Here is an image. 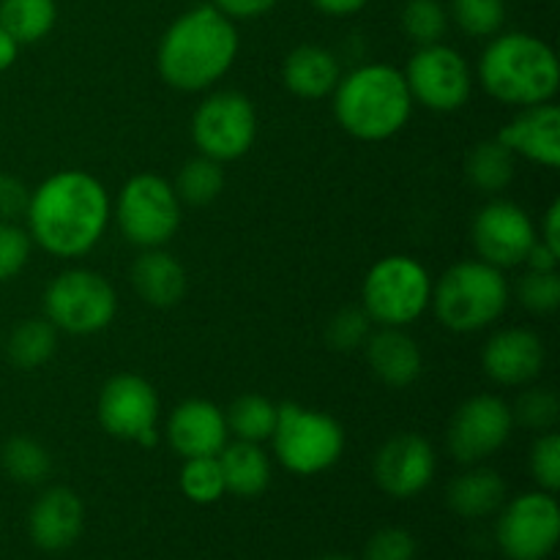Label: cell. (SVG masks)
Masks as SVG:
<instances>
[{
  "label": "cell",
  "instance_id": "b9f144b4",
  "mask_svg": "<svg viewBox=\"0 0 560 560\" xmlns=\"http://www.w3.org/2000/svg\"><path fill=\"white\" fill-rule=\"evenodd\" d=\"M213 9L222 11L228 20H257L277 5V0H213Z\"/></svg>",
  "mask_w": 560,
  "mask_h": 560
},
{
  "label": "cell",
  "instance_id": "9a60e30c",
  "mask_svg": "<svg viewBox=\"0 0 560 560\" xmlns=\"http://www.w3.org/2000/svg\"><path fill=\"white\" fill-rule=\"evenodd\" d=\"M536 244V228L525 208L509 200H492L476 213L474 246L485 262L495 268H512L525 262Z\"/></svg>",
  "mask_w": 560,
  "mask_h": 560
},
{
  "label": "cell",
  "instance_id": "5b68a950",
  "mask_svg": "<svg viewBox=\"0 0 560 560\" xmlns=\"http://www.w3.org/2000/svg\"><path fill=\"white\" fill-rule=\"evenodd\" d=\"M435 315L448 331L474 334L492 326L509 304V282L501 268L465 260L448 268L432 288Z\"/></svg>",
  "mask_w": 560,
  "mask_h": 560
},
{
  "label": "cell",
  "instance_id": "74e56055",
  "mask_svg": "<svg viewBox=\"0 0 560 560\" xmlns=\"http://www.w3.org/2000/svg\"><path fill=\"white\" fill-rule=\"evenodd\" d=\"M366 337H370V317H366L364 310H355V306L337 312L328 323V345L334 350H342V353L359 350L366 342Z\"/></svg>",
  "mask_w": 560,
  "mask_h": 560
},
{
  "label": "cell",
  "instance_id": "e0dca14e",
  "mask_svg": "<svg viewBox=\"0 0 560 560\" xmlns=\"http://www.w3.org/2000/svg\"><path fill=\"white\" fill-rule=\"evenodd\" d=\"M545 342L528 328H503L492 334L481 353L487 377L498 386H528L545 370Z\"/></svg>",
  "mask_w": 560,
  "mask_h": 560
},
{
  "label": "cell",
  "instance_id": "8fae6325",
  "mask_svg": "<svg viewBox=\"0 0 560 560\" xmlns=\"http://www.w3.org/2000/svg\"><path fill=\"white\" fill-rule=\"evenodd\" d=\"M498 547L509 560H547L560 539V509L552 492L536 490L501 506Z\"/></svg>",
  "mask_w": 560,
  "mask_h": 560
},
{
  "label": "cell",
  "instance_id": "8992f818",
  "mask_svg": "<svg viewBox=\"0 0 560 560\" xmlns=\"http://www.w3.org/2000/svg\"><path fill=\"white\" fill-rule=\"evenodd\" d=\"M273 454L295 476H317L334 468L345 452V430L337 419L295 402L279 405Z\"/></svg>",
  "mask_w": 560,
  "mask_h": 560
},
{
  "label": "cell",
  "instance_id": "277c9868",
  "mask_svg": "<svg viewBox=\"0 0 560 560\" xmlns=\"http://www.w3.org/2000/svg\"><path fill=\"white\" fill-rule=\"evenodd\" d=\"M479 82L492 98L512 107H534L556 98L560 66L547 42L530 33H503L479 58Z\"/></svg>",
  "mask_w": 560,
  "mask_h": 560
},
{
  "label": "cell",
  "instance_id": "5bb4252c",
  "mask_svg": "<svg viewBox=\"0 0 560 560\" xmlns=\"http://www.w3.org/2000/svg\"><path fill=\"white\" fill-rule=\"evenodd\" d=\"M514 416L512 408L495 394H479L465 399L448 424V452L463 465L485 463L487 457L501 452L512 438Z\"/></svg>",
  "mask_w": 560,
  "mask_h": 560
},
{
  "label": "cell",
  "instance_id": "7c38bea8",
  "mask_svg": "<svg viewBox=\"0 0 560 560\" xmlns=\"http://www.w3.org/2000/svg\"><path fill=\"white\" fill-rule=\"evenodd\" d=\"M405 82L413 102L424 104L432 113H457L474 91L468 60L446 44L419 47L405 71Z\"/></svg>",
  "mask_w": 560,
  "mask_h": 560
},
{
  "label": "cell",
  "instance_id": "8d00e7d4",
  "mask_svg": "<svg viewBox=\"0 0 560 560\" xmlns=\"http://www.w3.org/2000/svg\"><path fill=\"white\" fill-rule=\"evenodd\" d=\"M530 476L539 490L556 495L560 487V435L558 432H541L530 448Z\"/></svg>",
  "mask_w": 560,
  "mask_h": 560
},
{
  "label": "cell",
  "instance_id": "83f0119b",
  "mask_svg": "<svg viewBox=\"0 0 560 560\" xmlns=\"http://www.w3.org/2000/svg\"><path fill=\"white\" fill-rule=\"evenodd\" d=\"M58 350V328L44 317H31V320H22L20 326L11 331L9 345H5V353L9 361L16 370H38V366L47 364L49 359Z\"/></svg>",
  "mask_w": 560,
  "mask_h": 560
},
{
  "label": "cell",
  "instance_id": "f35d334b",
  "mask_svg": "<svg viewBox=\"0 0 560 560\" xmlns=\"http://www.w3.org/2000/svg\"><path fill=\"white\" fill-rule=\"evenodd\" d=\"M31 235L14 222H0V284L11 282L31 257Z\"/></svg>",
  "mask_w": 560,
  "mask_h": 560
},
{
  "label": "cell",
  "instance_id": "4fadbf2b",
  "mask_svg": "<svg viewBox=\"0 0 560 560\" xmlns=\"http://www.w3.org/2000/svg\"><path fill=\"white\" fill-rule=\"evenodd\" d=\"M98 421L118 441L153 448L159 441V397L140 375H115L98 394Z\"/></svg>",
  "mask_w": 560,
  "mask_h": 560
},
{
  "label": "cell",
  "instance_id": "44dd1931",
  "mask_svg": "<svg viewBox=\"0 0 560 560\" xmlns=\"http://www.w3.org/2000/svg\"><path fill=\"white\" fill-rule=\"evenodd\" d=\"M366 361L381 383L392 388H408L421 375V350L410 334L402 328L383 326L381 331L366 337Z\"/></svg>",
  "mask_w": 560,
  "mask_h": 560
},
{
  "label": "cell",
  "instance_id": "836d02e7",
  "mask_svg": "<svg viewBox=\"0 0 560 560\" xmlns=\"http://www.w3.org/2000/svg\"><path fill=\"white\" fill-rule=\"evenodd\" d=\"M452 20L465 36H498L506 22V0H452Z\"/></svg>",
  "mask_w": 560,
  "mask_h": 560
},
{
  "label": "cell",
  "instance_id": "60d3db41",
  "mask_svg": "<svg viewBox=\"0 0 560 560\" xmlns=\"http://www.w3.org/2000/svg\"><path fill=\"white\" fill-rule=\"evenodd\" d=\"M31 189L14 175H0V222H14L25 217Z\"/></svg>",
  "mask_w": 560,
  "mask_h": 560
},
{
  "label": "cell",
  "instance_id": "ba28073f",
  "mask_svg": "<svg viewBox=\"0 0 560 560\" xmlns=\"http://www.w3.org/2000/svg\"><path fill=\"white\" fill-rule=\"evenodd\" d=\"M44 312L58 331L88 337L113 323L118 312L115 290L102 273L88 268H69L49 282L44 293Z\"/></svg>",
  "mask_w": 560,
  "mask_h": 560
},
{
  "label": "cell",
  "instance_id": "52a82bcc",
  "mask_svg": "<svg viewBox=\"0 0 560 560\" xmlns=\"http://www.w3.org/2000/svg\"><path fill=\"white\" fill-rule=\"evenodd\" d=\"M364 312L381 326L405 328L419 320L432 299V282L419 260L392 255L377 260L364 279Z\"/></svg>",
  "mask_w": 560,
  "mask_h": 560
},
{
  "label": "cell",
  "instance_id": "7dc6e473",
  "mask_svg": "<svg viewBox=\"0 0 560 560\" xmlns=\"http://www.w3.org/2000/svg\"><path fill=\"white\" fill-rule=\"evenodd\" d=\"M320 560H353V558H345V556H326V558H320Z\"/></svg>",
  "mask_w": 560,
  "mask_h": 560
},
{
  "label": "cell",
  "instance_id": "ab89813d",
  "mask_svg": "<svg viewBox=\"0 0 560 560\" xmlns=\"http://www.w3.org/2000/svg\"><path fill=\"white\" fill-rule=\"evenodd\" d=\"M366 560H416V539L405 528H381L370 539Z\"/></svg>",
  "mask_w": 560,
  "mask_h": 560
},
{
  "label": "cell",
  "instance_id": "f546056e",
  "mask_svg": "<svg viewBox=\"0 0 560 560\" xmlns=\"http://www.w3.org/2000/svg\"><path fill=\"white\" fill-rule=\"evenodd\" d=\"M0 463H3V470L9 479L25 487L42 485V481H47L49 470H52V457H49L47 448L25 435H16L5 441L3 452H0Z\"/></svg>",
  "mask_w": 560,
  "mask_h": 560
},
{
  "label": "cell",
  "instance_id": "1f68e13d",
  "mask_svg": "<svg viewBox=\"0 0 560 560\" xmlns=\"http://www.w3.org/2000/svg\"><path fill=\"white\" fill-rule=\"evenodd\" d=\"M402 31L405 36L413 38L419 47L441 44L448 31V11L441 0H408L402 5Z\"/></svg>",
  "mask_w": 560,
  "mask_h": 560
},
{
  "label": "cell",
  "instance_id": "9c48e42d",
  "mask_svg": "<svg viewBox=\"0 0 560 560\" xmlns=\"http://www.w3.org/2000/svg\"><path fill=\"white\" fill-rule=\"evenodd\" d=\"M120 233L140 249H159L180 224V200L173 186L153 173L135 175L115 206Z\"/></svg>",
  "mask_w": 560,
  "mask_h": 560
},
{
  "label": "cell",
  "instance_id": "ee69618b",
  "mask_svg": "<svg viewBox=\"0 0 560 560\" xmlns=\"http://www.w3.org/2000/svg\"><path fill=\"white\" fill-rule=\"evenodd\" d=\"M539 241L560 255V202L558 200L547 208L545 222H541V238Z\"/></svg>",
  "mask_w": 560,
  "mask_h": 560
},
{
  "label": "cell",
  "instance_id": "4dcf8cb0",
  "mask_svg": "<svg viewBox=\"0 0 560 560\" xmlns=\"http://www.w3.org/2000/svg\"><path fill=\"white\" fill-rule=\"evenodd\" d=\"M175 195L180 202L189 206H208L217 200L224 189V173L222 164L213 162L208 156H197L180 167L178 180H175Z\"/></svg>",
  "mask_w": 560,
  "mask_h": 560
},
{
  "label": "cell",
  "instance_id": "f1b7e54d",
  "mask_svg": "<svg viewBox=\"0 0 560 560\" xmlns=\"http://www.w3.org/2000/svg\"><path fill=\"white\" fill-rule=\"evenodd\" d=\"M277 413L279 405H273L271 399L260 397V394H244L230 405L224 421H228V432H233L235 441L262 443L271 441Z\"/></svg>",
  "mask_w": 560,
  "mask_h": 560
},
{
  "label": "cell",
  "instance_id": "ac0fdd59",
  "mask_svg": "<svg viewBox=\"0 0 560 560\" xmlns=\"http://www.w3.org/2000/svg\"><path fill=\"white\" fill-rule=\"evenodd\" d=\"M85 528L82 498L69 487H49L36 498L27 514L31 541L44 552H63L74 545Z\"/></svg>",
  "mask_w": 560,
  "mask_h": 560
},
{
  "label": "cell",
  "instance_id": "ffe728a7",
  "mask_svg": "<svg viewBox=\"0 0 560 560\" xmlns=\"http://www.w3.org/2000/svg\"><path fill=\"white\" fill-rule=\"evenodd\" d=\"M498 140L528 162L541 167H560V109L552 102L523 107V113L509 120Z\"/></svg>",
  "mask_w": 560,
  "mask_h": 560
},
{
  "label": "cell",
  "instance_id": "d4e9b609",
  "mask_svg": "<svg viewBox=\"0 0 560 560\" xmlns=\"http://www.w3.org/2000/svg\"><path fill=\"white\" fill-rule=\"evenodd\" d=\"M219 468H222L224 487L238 498H257L271 485V459L262 452L260 443L235 441L224 443L217 454Z\"/></svg>",
  "mask_w": 560,
  "mask_h": 560
},
{
  "label": "cell",
  "instance_id": "6da1fadb",
  "mask_svg": "<svg viewBox=\"0 0 560 560\" xmlns=\"http://www.w3.org/2000/svg\"><path fill=\"white\" fill-rule=\"evenodd\" d=\"M113 206L107 189L85 170L49 175L27 202V235L55 257H82L102 241Z\"/></svg>",
  "mask_w": 560,
  "mask_h": 560
},
{
  "label": "cell",
  "instance_id": "e575fe53",
  "mask_svg": "<svg viewBox=\"0 0 560 560\" xmlns=\"http://www.w3.org/2000/svg\"><path fill=\"white\" fill-rule=\"evenodd\" d=\"M514 421L534 432H552L560 419V402L550 388H528L512 408Z\"/></svg>",
  "mask_w": 560,
  "mask_h": 560
},
{
  "label": "cell",
  "instance_id": "7bdbcfd3",
  "mask_svg": "<svg viewBox=\"0 0 560 560\" xmlns=\"http://www.w3.org/2000/svg\"><path fill=\"white\" fill-rule=\"evenodd\" d=\"M525 262H528L530 271H558L560 255H558V252H552L547 244H541L539 238H536V244L530 246Z\"/></svg>",
  "mask_w": 560,
  "mask_h": 560
},
{
  "label": "cell",
  "instance_id": "2e32d148",
  "mask_svg": "<svg viewBox=\"0 0 560 560\" xmlns=\"http://www.w3.org/2000/svg\"><path fill=\"white\" fill-rule=\"evenodd\" d=\"M435 448L416 432H402L383 443L375 454V481L397 501L421 495L435 479Z\"/></svg>",
  "mask_w": 560,
  "mask_h": 560
},
{
  "label": "cell",
  "instance_id": "d6986e66",
  "mask_svg": "<svg viewBox=\"0 0 560 560\" xmlns=\"http://www.w3.org/2000/svg\"><path fill=\"white\" fill-rule=\"evenodd\" d=\"M224 413L208 399H186L167 421V441L184 459L217 457L228 443Z\"/></svg>",
  "mask_w": 560,
  "mask_h": 560
},
{
  "label": "cell",
  "instance_id": "3957f363",
  "mask_svg": "<svg viewBox=\"0 0 560 560\" xmlns=\"http://www.w3.org/2000/svg\"><path fill=\"white\" fill-rule=\"evenodd\" d=\"M413 96L402 71L386 63H366L339 77L334 88V118L350 137L381 142L408 126Z\"/></svg>",
  "mask_w": 560,
  "mask_h": 560
},
{
  "label": "cell",
  "instance_id": "4316f807",
  "mask_svg": "<svg viewBox=\"0 0 560 560\" xmlns=\"http://www.w3.org/2000/svg\"><path fill=\"white\" fill-rule=\"evenodd\" d=\"M465 175L485 195H498L514 180V153L501 140H485L470 148Z\"/></svg>",
  "mask_w": 560,
  "mask_h": 560
},
{
  "label": "cell",
  "instance_id": "d590c367",
  "mask_svg": "<svg viewBox=\"0 0 560 560\" xmlns=\"http://www.w3.org/2000/svg\"><path fill=\"white\" fill-rule=\"evenodd\" d=\"M520 304L534 315H550L560 306L558 271H528L520 279Z\"/></svg>",
  "mask_w": 560,
  "mask_h": 560
},
{
  "label": "cell",
  "instance_id": "d6a6232c",
  "mask_svg": "<svg viewBox=\"0 0 560 560\" xmlns=\"http://www.w3.org/2000/svg\"><path fill=\"white\" fill-rule=\"evenodd\" d=\"M178 485H180V492H184L191 503H197V506L217 503L219 498L228 492V487H224L222 468H219L217 457L184 459Z\"/></svg>",
  "mask_w": 560,
  "mask_h": 560
},
{
  "label": "cell",
  "instance_id": "484cf974",
  "mask_svg": "<svg viewBox=\"0 0 560 560\" xmlns=\"http://www.w3.org/2000/svg\"><path fill=\"white\" fill-rule=\"evenodd\" d=\"M58 20L55 0H0V27L16 44H36Z\"/></svg>",
  "mask_w": 560,
  "mask_h": 560
},
{
  "label": "cell",
  "instance_id": "30bf717a",
  "mask_svg": "<svg viewBox=\"0 0 560 560\" xmlns=\"http://www.w3.org/2000/svg\"><path fill=\"white\" fill-rule=\"evenodd\" d=\"M191 137H195V145L200 148L202 156L219 164L235 162L255 145V104L238 91L211 93L191 118Z\"/></svg>",
  "mask_w": 560,
  "mask_h": 560
},
{
  "label": "cell",
  "instance_id": "f6af8a7d",
  "mask_svg": "<svg viewBox=\"0 0 560 560\" xmlns=\"http://www.w3.org/2000/svg\"><path fill=\"white\" fill-rule=\"evenodd\" d=\"M366 3L370 0H312V5L328 16H350L364 9Z\"/></svg>",
  "mask_w": 560,
  "mask_h": 560
},
{
  "label": "cell",
  "instance_id": "7a4b0ae2",
  "mask_svg": "<svg viewBox=\"0 0 560 560\" xmlns=\"http://www.w3.org/2000/svg\"><path fill=\"white\" fill-rule=\"evenodd\" d=\"M238 55V31L211 3L184 11L164 31L156 49V66L170 88L197 93L222 80Z\"/></svg>",
  "mask_w": 560,
  "mask_h": 560
},
{
  "label": "cell",
  "instance_id": "603a6c76",
  "mask_svg": "<svg viewBox=\"0 0 560 560\" xmlns=\"http://www.w3.org/2000/svg\"><path fill=\"white\" fill-rule=\"evenodd\" d=\"M284 85L293 96L299 98H323L334 93L339 77V60L337 55L328 52L326 47H315V44H304L295 47L293 52L284 58Z\"/></svg>",
  "mask_w": 560,
  "mask_h": 560
},
{
  "label": "cell",
  "instance_id": "7402d4cb",
  "mask_svg": "<svg viewBox=\"0 0 560 560\" xmlns=\"http://www.w3.org/2000/svg\"><path fill=\"white\" fill-rule=\"evenodd\" d=\"M131 284L148 306L173 310L186 295L189 279H186L184 266L159 246V249H142V255L131 266Z\"/></svg>",
  "mask_w": 560,
  "mask_h": 560
},
{
  "label": "cell",
  "instance_id": "cb8c5ba5",
  "mask_svg": "<svg viewBox=\"0 0 560 560\" xmlns=\"http://www.w3.org/2000/svg\"><path fill=\"white\" fill-rule=\"evenodd\" d=\"M448 509L465 520H485L506 503V481L498 470L470 468L448 485Z\"/></svg>",
  "mask_w": 560,
  "mask_h": 560
},
{
  "label": "cell",
  "instance_id": "bcb514c9",
  "mask_svg": "<svg viewBox=\"0 0 560 560\" xmlns=\"http://www.w3.org/2000/svg\"><path fill=\"white\" fill-rule=\"evenodd\" d=\"M16 55H20V44H16L14 38H11L9 33L0 27V71L11 69L16 60Z\"/></svg>",
  "mask_w": 560,
  "mask_h": 560
}]
</instances>
